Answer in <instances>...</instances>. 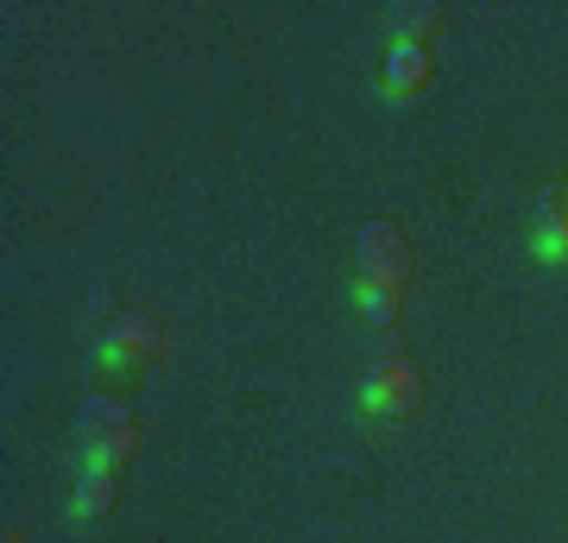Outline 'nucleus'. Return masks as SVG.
I'll use <instances>...</instances> for the list:
<instances>
[{
	"label": "nucleus",
	"instance_id": "9",
	"mask_svg": "<svg viewBox=\"0 0 568 543\" xmlns=\"http://www.w3.org/2000/svg\"><path fill=\"white\" fill-rule=\"evenodd\" d=\"M530 247H537V260H568V222H537Z\"/></svg>",
	"mask_w": 568,
	"mask_h": 543
},
{
	"label": "nucleus",
	"instance_id": "6",
	"mask_svg": "<svg viewBox=\"0 0 568 543\" xmlns=\"http://www.w3.org/2000/svg\"><path fill=\"white\" fill-rule=\"evenodd\" d=\"M114 500H121V467H82V486L70 500V512L77 519H102V512H114Z\"/></svg>",
	"mask_w": 568,
	"mask_h": 543
},
{
	"label": "nucleus",
	"instance_id": "3",
	"mask_svg": "<svg viewBox=\"0 0 568 543\" xmlns=\"http://www.w3.org/2000/svg\"><path fill=\"white\" fill-rule=\"evenodd\" d=\"M354 272L361 284H386V291H405L410 284V241L398 222H366L354 234Z\"/></svg>",
	"mask_w": 568,
	"mask_h": 543
},
{
	"label": "nucleus",
	"instance_id": "4",
	"mask_svg": "<svg viewBox=\"0 0 568 543\" xmlns=\"http://www.w3.org/2000/svg\"><path fill=\"white\" fill-rule=\"evenodd\" d=\"M361 411L366 418H417L424 411V373L410 361H379L373 373L361 380Z\"/></svg>",
	"mask_w": 568,
	"mask_h": 543
},
{
	"label": "nucleus",
	"instance_id": "8",
	"mask_svg": "<svg viewBox=\"0 0 568 543\" xmlns=\"http://www.w3.org/2000/svg\"><path fill=\"white\" fill-rule=\"evenodd\" d=\"M436 20H443V7H436V0H424V7H398V39L424 44V32H436Z\"/></svg>",
	"mask_w": 568,
	"mask_h": 543
},
{
	"label": "nucleus",
	"instance_id": "2",
	"mask_svg": "<svg viewBox=\"0 0 568 543\" xmlns=\"http://www.w3.org/2000/svg\"><path fill=\"white\" fill-rule=\"evenodd\" d=\"M164 354V329L152 316H114L95 348V380H133Z\"/></svg>",
	"mask_w": 568,
	"mask_h": 543
},
{
	"label": "nucleus",
	"instance_id": "7",
	"mask_svg": "<svg viewBox=\"0 0 568 543\" xmlns=\"http://www.w3.org/2000/svg\"><path fill=\"white\" fill-rule=\"evenodd\" d=\"M354 310H361L373 329H392V322H398V291H386V284H354Z\"/></svg>",
	"mask_w": 568,
	"mask_h": 543
},
{
	"label": "nucleus",
	"instance_id": "10",
	"mask_svg": "<svg viewBox=\"0 0 568 543\" xmlns=\"http://www.w3.org/2000/svg\"><path fill=\"white\" fill-rule=\"evenodd\" d=\"M0 543H26V537H20V531H7V537H0Z\"/></svg>",
	"mask_w": 568,
	"mask_h": 543
},
{
	"label": "nucleus",
	"instance_id": "5",
	"mask_svg": "<svg viewBox=\"0 0 568 543\" xmlns=\"http://www.w3.org/2000/svg\"><path fill=\"white\" fill-rule=\"evenodd\" d=\"M429 77H436V63H429V44H410V39H392L386 44V70H379V89L386 95H424Z\"/></svg>",
	"mask_w": 568,
	"mask_h": 543
},
{
	"label": "nucleus",
	"instance_id": "1",
	"mask_svg": "<svg viewBox=\"0 0 568 543\" xmlns=\"http://www.w3.org/2000/svg\"><path fill=\"white\" fill-rule=\"evenodd\" d=\"M133 443H140V430H133V411H126L114 392H102V399L82 411V423H77L82 467H121L126 455H133Z\"/></svg>",
	"mask_w": 568,
	"mask_h": 543
}]
</instances>
